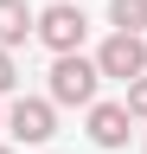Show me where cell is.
<instances>
[{"label":"cell","instance_id":"ba28073f","mask_svg":"<svg viewBox=\"0 0 147 154\" xmlns=\"http://www.w3.org/2000/svg\"><path fill=\"white\" fill-rule=\"evenodd\" d=\"M122 103H128V116H134V122H147V71L128 84V96H122Z\"/></svg>","mask_w":147,"mask_h":154},{"label":"cell","instance_id":"30bf717a","mask_svg":"<svg viewBox=\"0 0 147 154\" xmlns=\"http://www.w3.org/2000/svg\"><path fill=\"white\" fill-rule=\"evenodd\" d=\"M0 154H19V148H13V141H0Z\"/></svg>","mask_w":147,"mask_h":154},{"label":"cell","instance_id":"8992f818","mask_svg":"<svg viewBox=\"0 0 147 154\" xmlns=\"http://www.w3.org/2000/svg\"><path fill=\"white\" fill-rule=\"evenodd\" d=\"M32 26H39V7L32 0H0V45L7 51H19L32 38Z\"/></svg>","mask_w":147,"mask_h":154},{"label":"cell","instance_id":"6da1fadb","mask_svg":"<svg viewBox=\"0 0 147 154\" xmlns=\"http://www.w3.org/2000/svg\"><path fill=\"white\" fill-rule=\"evenodd\" d=\"M96 90H102L96 58H83V51L51 58V71H45V96H51L58 109H90V103H96Z\"/></svg>","mask_w":147,"mask_h":154},{"label":"cell","instance_id":"9c48e42d","mask_svg":"<svg viewBox=\"0 0 147 154\" xmlns=\"http://www.w3.org/2000/svg\"><path fill=\"white\" fill-rule=\"evenodd\" d=\"M13 90H19V64H13L7 45H0V96H13Z\"/></svg>","mask_w":147,"mask_h":154},{"label":"cell","instance_id":"8fae6325","mask_svg":"<svg viewBox=\"0 0 147 154\" xmlns=\"http://www.w3.org/2000/svg\"><path fill=\"white\" fill-rule=\"evenodd\" d=\"M0 128H7V109H0Z\"/></svg>","mask_w":147,"mask_h":154},{"label":"cell","instance_id":"277c9868","mask_svg":"<svg viewBox=\"0 0 147 154\" xmlns=\"http://www.w3.org/2000/svg\"><path fill=\"white\" fill-rule=\"evenodd\" d=\"M96 71L102 77H122V84H134V77L147 71V38L141 32H109L96 45Z\"/></svg>","mask_w":147,"mask_h":154},{"label":"cell","instance_id":"7a4b0ae2","mask_svg":"<svg viewBox=\"0 0 147 154\" xmlns=\"http://www.w3.org/2000/svg\"><path fill=\"white\" fill-rule=\"evenodd\" d=\"M32 38H39L51 58H64V51H83V38H90V19H83V7H70V0H51V7H39V26H32Z\"/></svg>","mask_w":147,"mask_h":154},{"label":"cell","instance_id":"5b68a950","mask_svg":"<svg viewBox=\"0 0 147 154\" xmlns=\"http://www.w3.org/2000/svg\"><path fill=\"white\" fill-rule=\"evenodd\" d=\"M83 116H90V141H96L102 154L128 148V135H134V116H128V103H102V96H96Z\"/></svg>","mask_w":147,"mask_h":154},{"label":"cell","instance_id":"52a82bcc","mask_svg":"<svg viewBox=\"0 0 147 154\" xmlns=\"http://www.w3.org/2000/svg\"><path fill=\"white\" fill-rule=\"evenodd\" d=\"M109 26L115 32H147V0H109Z\"/></svg>","mask_w":147,"mask_h":154},{"label":"cell","instance_id":"3957f363","mask_svg":"<svg viewBox=\"0 0 147 154\" xmlns=\"http://www.w3.org/2000/svg\"><path fill=\"white\" fill-rule=\"evenodd\" d=\"M7 135L26 141V148H45L58 135V103L51 96H13L7 103Z\"/></svg>","mask_w":147,"mask_h":154}]
</instances>
